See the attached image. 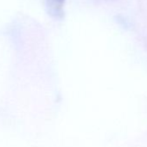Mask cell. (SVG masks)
I'll return each instance as SVG.
<instances>
[{
  "mask_svg": "<svg viewBox=\"0 0 147 147\" xmlns=\"http://www.w3.org/2000/svg\"><path fill=\"white\" fill-rule=\"evenodd\" d=\"M54 1H55V2H56V3H62L63 0H54Z\"/></svg>",
  "mask_w": 147,
  "mask_h": 147,
  "instance_id": "6da1fadb",
  "label": "cell"
}]
</instances>
